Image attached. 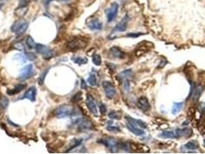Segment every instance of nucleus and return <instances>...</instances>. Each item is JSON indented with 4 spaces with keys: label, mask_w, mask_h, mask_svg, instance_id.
<instances>
[{
    "label": "nucleus",
    "mask_w": 205,
    "mask_h": 154,
    "mask_svg": "<svg viewBox=\"0 0 205 154\" xmlns=\"http://www.w3.org/2000/svg\"><path fill=\"white\" fill-rule=\"evenodd\" d=\"M54 115L58 119H63V118L71 117L77 115V111L75 107L71 105L63 104L59 106L55 110Z\"/></svg>",
    "instance_id": "obj_1"
},
{
    "label": "nucleus",
    "mask_w": 205,
    "mask_h": 154,
    "mask_svg": "<svg viewBox=\"0 0 205 154\" xmlns=\"http://www.w3.org/2000/svg\"><path fill=\"white\" fill-rule=\"evenodd\" d=\"M72 124L77 126L78 130L80 131V132H86V131L91 130L93 128V123L90 122L89 119L83 117L76 119L72 122Z\"/></svg>",
    "instance_id": "obj_2"
},
{
    "label": "nucleus",
    "mask_w": 205,
    "mask_h": 154,
    "mask_svg": "<svg viewBox=\"0 0 205 154\" xmlns=\"http://www.w3.org/2000/svg\"><path fill=\"white\" fill-rule=\"evenodd\" d=\"M88 42L83 37H77L73 40H69L67 44V48L69 50H77L86 47Z\"/></svg>",
    "instance_id": "obj_3"
},
{
    "label": "nucleus",
    "mask_w": 205,
    "mask_h": 154,
    "mask_svg": "<svg viewBox=\"0 0 205 154\" xmlns=\"http://www.w3.org/2000/svg\"><path fill=\"white\" fill-rule=\"evenodd\" d=\"M35 49L37 53L42 55L43 59H46V60L50 59L51 58L53 57V49L49 48V47L45 46V45H42L40 44V43H37V44L35 45Z\"/></svg>",
    "instance_id": "obj_4"
},
{
    "label": "nucleus",
    "mask_w": 205,
    "mask_h": 154,
    "mask_svg": "<svg viewBox=\"0 0 205 154\" xmlns=\"http://www.w3.org/2000/svg\"><path fill=\"white\" fill-rule=\"evenodd\" d=\"M29 26V23L25 20H19L13 23L11 26V31L17 35H21L24 33L27 30Z\"/></svg>",
    "instance_id": "obj_5"
},
{
    "label": "nucleus",
    "mask_w": 205,
    "mask_h": 154,
    "mask_svg": "<svg viewBox=\"0 0 205 154\" xmlns=\"http://www.w3.org/2000/svg\"><path fill=\"white\" fill-rule=\"evenodd\" d=\"M119 5L117 2H114L111 4V6L105 11L106 14V18H107V22H111L114 20H115L117 17V13H118Z\"/></svg>",
    "instance_id": "obj_6"
},
{
    "label": "nucleus",
    "mask_w": 205,
    "mask_h": 154,
    "mask_svg": "<svg viewBox=\"0 0 205 154\" xmlns=\"http://www.w3.org/2000/svg\"><path fill=\"white\" fill-rule=\"evenodd\" d=\"M33 75H34V70H33V65L29 64L24 66L23 69H22L18 79L20 81H24L31 78Z\"/></svg>",
    "instance_id": "obj_7"
},
{
    "label": "nucleus",
    "mask_w": 205,
    "mask_h": 154,
    "mask_svg": "<svg viewBox=\"0 0 205 154\" xmlns=\"http://www.w3.org/2000/svg\"><path fill=\"white\" fill-rule=\"evenodd\" d=\"M103 87L104 90L105 94L108 99H113L116 95V89L114 86L108 81L103 82Z\"/></svg>",
    "instance_id": "obj_8"
},
{
    "label": "nucleus",
    "mask_w": 205,
    "mask_h": 154,
    "mask_svg": "<svg viewBox=\"0 0 205 154\" xmlns=\"http://www.w3.org/2000/svg\"><path fill=\"white\" fill-rule=\"evenodd\" d=\"M100 142H102L103 145L106 146L112 152H115L117 149H119V142L112 137H107V138L103 139L100 141Z\"/></svg>",
    "instance_id": "obj_9"
},
{
    "label": "nucleus",
    "mask_w": 205,
    "mask_h": 154,
    "mask_svg": "<svg viewBox=\"0 0 205 154\" xmlns=\"http://www.w3.org/2000/svg\"><path fill=\"white\" fill-rule=\"evenodd\" d=\"M86 104L87 108L89 109V110H90L92 114L95 115V116H97V106H96V103H95V100L94 99H93V97L91 95H90V94H87L86 96Z\"/></svg>",
    "instance_id": "obj_10"
},
{
    "label": "nucleus",
    "mask_w": 205,
    "mask_h": 154,
    "mask_svg": "<svg viewBox=\"0 0 205 154\" xmlns=\"http://www.w3.org/2000/svg\"><path fill=\"white\" fill-rule=\"evenodd\" d=\"M86 26L91 30H101L103 28L102 22L97 18H93L86 22Z\"/></svg>",
    "instance_id": "obj_11"
},
{
    "label": "nucleus",
    "mask_w": 205,
    "mask_h": 154,
    "mask_svg": "<svg viewBox=\"0 0 205 154\" xmlns=\"http://www.w3.org/2000/svg\"><path fill=\"white\" fill-rule=\"evenodd\" d=\"M203 91H204V87L202 86H198L194 87L193 90H191L189 97L191 96V99L193 101V103H197L198 100H199L201 95L202 94Z\"/></svg>",
    "instance_id": "obj_12"
},
{
    "label": "nucleus",
    "mask_w": 205,
    "mask_h": 154,
    "mask_svg": "<svg viewBox=\"0 0 205 154\" xmlns=\"http://www.w3.org/2000/svg\"><path fill=\"white\" fill-rule=\"evenodd\" d=\"M129 18L127 16H125L122 19L120 20V22H119L116 25L115 28H114V32H124L127 30V24H128Z\"/></svg>",
    "instance_id": "obj_13"
},
{
    "label": "nucleus",
    "mask_w": 205,
    "mask_h": 154,
    "mask_svg": "<svg viewBox=\"0 0 205 154\" xmlns=\"http://www.w3.org/2000/svg\"><path fill=\"white\" fill-rule=\"evenodd\" d=\"M137 106L140 110H141L143 112L148 111L151 109V105H150L149 101L146 97L143 96L139 98L138 102H137Z\"/></svg>",
    "instance_id": "obj_14"
},
{
    "label": "nucleus",
    "mask_w": 205,
    "mask_h": 154,
    "mask_svg": "<svg viewBox=\"0 0 205 154\" xmlns=\"http://www.w3.org/2000/svg\"><path fill=\"white\" fill-rule=\"evenodd\" d=\"M109 55L112 57L116 58V59H123L125 56V53L123 51L121 50L120 48L117 46H113L109 49Z\"/></svg>",
    "instance_id": "obj_15"
},
{
    "label": "nucleus",
    "mask_w": 205,
    "mask_h": 154,
    "mask_svg": "<svg viewBox=\"0 0 205 154\" xmlns=\"http://www.w3.org/2000/svg\"><path fill=\"white\" fill-rule=\"evenodd\" d=\"M35 97H36V89L35 86H32L25 92L22 99H27L31 102H35Z\"/></svg>",
    "instance_id": "obj_16"
},
{
    "label": "nucleus",
    "mask_w": 205,
    "mask_h": 154,
    "mask_svg": "<svg viewBox=\"0 0 205 154\" xmlns=\"http://www.w3.org/2000/svg\"><path fill=\"white\" fill-rule=\"evenodd\" d=\"M127 128L129 129L130 132H131L132 133H133L134 135H136V136H139V137H140V136L145 135V132L141 129V128L137 127V126H134V125L131 124V123H130L128 122L127 123Z\"/></svg>",
    "instance_id": "obj_17"
},
{
    "label": "nucleus",
    "mask_w": 205,
    "mask_h": 154,
    "mask_svg": "<svg viewBox=\"0 0 205 154\" xmlns=\"http://www.w3.org/2000/svg\"><path fill=\"white\" fill-rule=\"evenodd\" d=\"M177 137H189L193 134V131L190 128H184V129H177L175 130Z\"/></svg>",
    "instance_id": "obj_18"
},
{
    "label": "nucleus",
    "mask_w": 205,
    "mask_h": 154,
    "mask_svg": "<svg viewBox=\"0 0 205 154\" xmlns=\"http://www.w3.org/2000/svg\"><path fill=\"white\" fill-rule=\"evenodd\" d=\"M126 119L128 123H131V124L134 125V126H137V127L140 128H143V129H146L147 128V124L144 122H143L140 119H136L133 117H130V116H126Z\"/></svg>",
    "instance_id": "obj_19"
},
{
    "label": "nucleus",
    "mask_w": 205,
    "mask_h": 154,
    "mask_svg": "<svg viewBox=\"0 0 205 154\" xmlns=\"http://www.w3.org/2000/svg\"><path fill=\"white\" fill-rule=\"evenodd\" d=\"M25 88H26V84L23 83L18 84V85L14 87L13 89H12V90H8L7 94L9 96L16 95V94L19 93L21 91H22Z\"/></svg>",
    "instance_id": "obj_20"
},
{
    "label": "nucleus",
    "mask_w": 205,
    "mask_h": 154,
    "mask_svg": "<svg viewBox=\"0 0 205 154\" xmlns=\"http://www.w3.org/2000/svg\"><path fill=\"white\" fill-rule=\"evenodd\" d=\"M82 142H83V139H73L72 141H71V142L69 143V147L66 150V153H68V152L71 151V150H74L75 148H77V147H78L80 145V144L82 143Z\"/></svg>",
    "instance_id": "obj_21"
},
{
    "label": "nucleus",
    "mask_w": 205,
    "mask_h": 154,
    "mask_svg": "<svg viewBox=\"0 0 205 154\" xmlns=\"http://www.w3.org/2000/svg\"><path fill=\"white\" fill-rule=\"evenodd\" d=\"M132 77H133V72H132L131 69H126V70L123 71L122 72H120L118 76L119 79H120V81L123 80V79H129Z\"/></svg>",
    "instance_id": "obj_22"
},
{
    "label": "nucleus",
    "mask_w": 205,
    "mask_h": 154,
    "mask_svg": "<svg viewBox=\"0 0 205 154\" xmlns=\"http://www.w3.org/2000/svg\"><path fill=\"white\" fill-rule=\"evenodd\" d=\"M159 137H162V138H166V139H173V138H177V136H176L175 132L174 131H164V132L161 133L159 135Z\"/></svg>",
    "instance_id": "obj_23"
},
{
    "label": "nucleus",
    "mask_w": 205,
    "mask_h": 154,
    "mask_svg": "<svg viewBox=\"0 0 205 154\" xmlns=\"http://www.w3.org/2000/svg\"><path fill=\"white\" fill-rule=\"evenodd\" d=\"M72 60L73 61V63H75L76 64L78 65H83L86 63H88V59L86 57H80V56H72Z\"/></svg>",
    "instance_id": "obj_24"
},
{
    "label": "nucleus",
    "mask_w": 205,
    "mask_h": 154,
    "mask_svg": "<svg viewBox=\"0 0 205 154\" xmlns=\"http://www.w3.org/2000/svg\"><path fill=\"white\" fill-rule=\"evenodd\" d=\"M87 82L88 83L90 84L91 86H96L97 85V78H96V74L93 73V72H91L89 76L88 79H87Z\"/></svg>",
    "instance_id": "obj_25"
},
{
    "label": "nucleus",
    "mask_w": 205,
    "mask_h": 154,
    "mask_svg": "<svg viewBox=\"0 0 205 154\" xmlns=\"http://www.w3.org/2000/svg\"><path fill=\"white\" fill-rule=\"evenodd\" d=\"M185 148L188 149V150H198L199 148V145H198V142L197 141H189L188 142H187L186 144L184 145Z\"/></svg>",
    "instance_id": "obj_26"
},
{
    "label": "nucleus",
    "mask_w": 205,
    "mask_h": 154,
    "mask_svg": "<svg viewBox=\"0 0 205 154\" xmlns=\"http://www.w3.org/2000/svg\"><path fill=\"white\" fill-rule=\"evenodd\" d=\"M184 106L183 103H174V105H173L172 110H171V113L172 114L176 115L177 113H178L180 110H182Z\"/></svg>",
    "instance_id": "obj_27"
},
{
    "label": "nucleus",
    "mask_w": 205,
    "mask_h": 154,
    "mask_svg": "<svg viewBox=\"0 0 205 154\" xmlns=\"http://www.w3.org/2000/svg\"><path fill=\"white\" fill-rule=\"evenodd\" d=\"M26 46H28L29 49H35V43L34 42V40H33V39L32 38L31 36H27L26 39Z\"/></svg>",
    "instance_id": "obj_28"
},
{
    "label": "nucleus",
    "mask_w": 205,
    "mask_h": 154,
    "mask_svg": "<svg viewBox=\"0 0 205 154\" xmlns=\"http://www.w3.org/2000/svg\"><path fill=\"white\" fill-rule=\"evenodd\" d=\"M9 100L6 96H2L0 98V108L2 110H6L9 106Z\"/></svg>",
    "instance_id": "obj_29"
},
{
    "label": "nucleus",
    "mask_w": 205,
    "mask_h": 154,
    "mask_svg": "<svg viewBox=\"0 0 205 154\" xmlns=\"http://www.w3.org/2000/svg\"><path fill=\"white\" fill-rule=\"evenodd\" d=\"M108 117L111 119H120L121 117V114H120L118 111L112 110L108 113Z\"/></svg>",
    "instance_id": "obj_30"
},
{
    "label": "nucleus",
    "mask_w": 205,
    "mask_h": 154,
    "mask_svg": "<svg viewBox=\"0 0 205 154\" xmlns=\"http://www.w3.org/2000/svg\"><path fill=\"white\" fill-rule=\"evenodd\" d=\"M112 122H109L108 123V126H106V129L109 132H113V133H117L120 132V129L118 127V126H116L112 125Z\"/></svg>",
    "instance_id": "obj_31"
},
{
    "label": "nucleus",
    "mask_w": 205,
    "mask_h": 154,
    "mask_svg": "<svg viewBox=\"0 0 205 154\" xmlns=\"http://www.w3.org/2000/svg\"><path fill=\"white\" fill-rule=\"evenodd\" d=\"M92 60H93V63L96 66H100L101 63H102L101 56L98 54H93V57H92Z\"/></svg>",
    "instance_id": "obj_32"
},
{
    "label": "nucleus",
    "mask_w": 205,
    "mask_h": 154,
    "mask_svg": "<svg viewBox=\"0 0 205 154\" xmlns=\"http://www.w3.org/2000/svg\"><path fill=\"white\" fill-rule=\"evenodd\" d=\"M49 70V69H46V70L43 71V72L41 73V75H40V78H39V84L40 85H43V82H44V80H45V78H46V76L47 75L48 73V71Z\"/></svg>",
    "instance_id": "obj_33"
},
{
    "label": "nucleus",
    "mask_w": 205,
    "mask_h": 154,
    "mask_svg": "<svg viewBox=\"0 0 205 154\" xmlns=\"http://www.w3.org/2000/svg\"><path fill=\"white\" fill-rule=\"evenodd\" d=\"M123 83V89L124 90H125L126 92H129V90H130V81H129V79H123V80L121 81Z\"/></svg>",
    "instance_id": "obj_34"
},
{
    "label": "nucleus",
    "mask_w": 205,
    "mask_h": 154,
    "mask_svg": "<svg viewBox=\"0 0 205 154\" xmlns=\"http://www.w3.org/2000/svg\"><path fill=\"white\" fill-rule=\"evenodd\" d=\"M30 1H31V0H19L18 8L27 7V6L30 3Z\"/></svg>",
    "instance_id": "obj_35"
},
{
    "label": "nucleus",
    "mask_w": 205,
    "mask_h": 154,
    "mask_svg": "<svg viewBox=\"0 0 205 154\" xmlns=\"http://www.w3.org/2000/svg\"><path fill=\"white\" fill-rule=\"evenodd\" d=\"M25 55L26 56L27 59H29V60L33 61L36 59V56H35V55L33 53H27V52H26Z\"/></svg>",
    "instance_id": "obj_36"
},
{
    "label": "nucleus",
    "mask_w": 205,
    "mask_h": 154,
    "mask_svg": "<svg viewBox=\"0 0 205 154\" xmlns=\"http://www.w3.org/2000/svg\"><path fill=\"white\" fill-rule=\"evenodd\" d=\"M14 46H15V48L17 49L18 50H19V51H24V50H25V46H24V45L22 44V43H16V44L14 45Z\"/></svg>",
    "instance_id": "obj_37"
},
{
    "label": "nucleus",
    "mask_w": 205,
    "mask_h": 154,
    "mask_svg": "<svg viewBox=\"0 0 205 154\" xmlns=\"http://www.w3.org/2000/svg\"><path fill=\"white\" fill-rule=\"evenodd\" d=\"M99 108H100V112L101 114L104 115L105 113H106V105L103 104V103H100V104Z\"/></svg>",
    "instance_id": "obj_38"
},
{
    "label": "nucleus",
    "mask_w": 205,
    "mask_h": 154,
    "mask_svg": "<svg viewBox=\"0 0 205 154\" xmlns=\"http://www.w3.org/2000/svg\"><path fill=\"white\" fill-rule=\"evenodd\" d=\"M81 95H82V93L80 92H77V94H76L75 96H74L73 97H72V100L73 102H77V101H79V100H80V99H81Z\"/></svg>",
    "instance_id": "obj_39"
},
{
    "label": "nucleus",
    "mask_w": 205,
    "mask_h": 154,
    "mask_svg": "<svg viewBox=\"0 0 205 154\" xmlns=\"http://www.w3.org/2000/svg\"><path fill=\"white\" fill-rule=\"evenodd\" d=\"M199 110L201 113H205V103H201L200 104Z\"/></svg>",
    "instance_id": "obj_40"
},
{
    "label": "nucleus",
    "mask_w": 205,
    "mask_h": 154,
    "mask_svg": "<svg viewBox=\"0 0 205 154\" xmlns=\"http://www.w3.org/2000/svg\"><path fill=\"white\" fill-rule=\"evenodd\" d=\"M80 86H81V89H83V90H86V89L87 88L86 83L85 80L83 79H81V84H80Z\"/></svg>",
    "instance_id": "obj_41"
},
{
    "label": "nucleus",
    "mask_w": 205,
    "mask_h": 154,
    "mask_svg": "<svg viewBox=\"0 0 205 154\" xmlns=\"http://www.w3.org/2000/svg\"><path fill=\"white\" fill-rule=\"evenodd\" d=\"M143 35V33H129L128 35H127V36H130V37H138L140 36V35Z\"/></svg>",
    "instance_id": "obj_42"
},
{
    "label": "nucleus",
    "mask_w": 205,
    "mask_h": 154,
    "mask_svg": "<svg viewBox=\"0 0 205 154\" xmlns=\"http://www.w3.org/2000/svg\"><path fill=\"white\" fill-rule=\"evenodd\" d=\"M52 1H53V0H45V4H46V6H47V5L49 4V3H50ZM56 1H62V2H63V1H67V0H56Z\"/></svg>",
    "instance_id": "obj_43"
},
{
    "label": "nucleus",
    "mask_w": 205,
    "mask_h": 154,
    "mask_svg": "<svg viewBox=\"0 0 205 154\" xmlns=\"http://www.w3.org/2000/svg\"><path fill=\"white\" fill-rule=\"evenodd\" d=\"M2 6H3V3H0V9H1V8L2 7Z\"/></svg>",
    "instance_id": "obj_44"
}]
</instances>
